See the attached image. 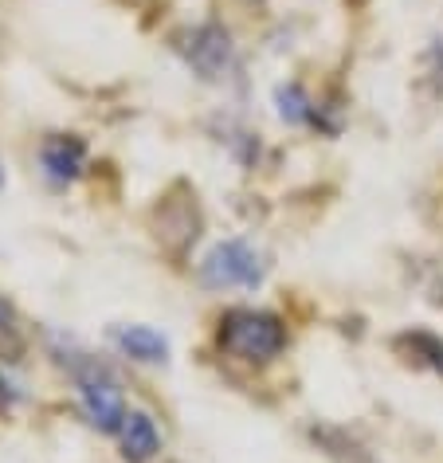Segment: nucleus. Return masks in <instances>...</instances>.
<instances>
[{"mask_svg":"<svg viewBox=\"0 0 443 463\" xmlns=\"http://www.w3.org/2000/svg\"><path fill=\"white\" fill-rule=\"evenodd\" d=\"M181 55L189 60V67L208 83H220L228 79V71L236 67V48H231V36L220 24H201L193 28L189 36L181 40Z\"/></svg>","mask_w":443,"mask_h":463,"instance_id":"4","label":"nucleus"},{"mask_svg":"<svg viewBox=\"0 0 443 463\" xmlns=\"http://www.w3.org/2000/svg\"><path fill=\"white\" fill-rule=\"evenodd\" d=\"M71 377H75V389H79V404H83L87 420L102 428V432H118L126 412V401H122V389L118 381L110 377L107 365H99L95 357H75L71 362Z\"/></svg>","mask_w":443,"mask_h":463,"instance_id":"2","label":"nucleus"},{"mask_svg":"<svg viewBox=\"0 0 443 463\" xmlns=\"http://www.w3.org/2000/svg\"><path fill=\"white\" fill-rule=\"evenodd\" d=\"M201 279L204 287H216V291H224V287H259L263 260L248 240H224L204 256Z\"/></svg>","mask_w":443,"mask_h":463,"instance_id":"3","label":"nucleus"},{"mask_svg":"<svg viewBox=\"0 0 443 463\" xmlns=\"http://www.w3.org/2000/svg\"><path fill=\"white\" fill-rule=\"evenodd\" d=\"M114 345H118L126 357L146 362V365H157V362H165V357H169L165 334H157L149 326H118V330H114Z\"/></svg>","mask_w":443,"mask_h":463,"instance_id":"7","label":"nucleus"},{"mask_svg":"<svg viewBox=\"0 0 443 463\" xmlns=\"http://www.w3.org/2000/svg\"><path fill=\"white\" fill-rule=\"evenodd\" d=\"M16 404V392H13V385H8L5 377H0V412H8Z\"/></svg>","mask_w":443,"mask_h":463,"instance_id":"10","label":"nucleus"},{"mask_svg":"<svg viewBox=\"0 0 443 463\" xmlns=\"http://www.w3.org/2000/svg\"><path fill=\"white\" fill-rule=\"evenodd\" d=\"M278 114H283V122L290 126H302V122H314V102L302 95V87H278Z\"/></svg>","mask_w":443,"mask_h":463,"instance_id":"9","label":"nucleus"},{"mask_svg":"<svg viewBox=\"0 0 443 463\" xmlns=\"http://www.w3.org/2000/svg\"><path fill=\"white\" fill-rule=\"evenodd\" d=\"M0 184H5V173H0Z\"/></svg>","mask_w":443,"mask_h":463,"instance_id":"11","label":"nucleus"},{"mask_svg":"<svg viewBox=\"0 0 443 463\" xmlns=\"http://www.w3.org/2000/svg\"><path fill=\"white\" fill-rule=\"evenodd\" d=\"M220 350L240 362H271L287 350V326L271 310H228L220 318Z\"/></svg>","mask_w":443,"mask_h":463,"instance_id":"1","label":"nucleus"},{"mask_svg":"<svg viewBox=\"0 0 443 463\" xmlns=\"http://www.w3.org/2000/svg\"><path fill=\"white\" fill-rule=\"evenodd\" d=\"M40 161H43V173H48V181L67 184V181H75L79 173H83L87 146L79 142L75 134H55V137H48V142H43Z\"/></svg>","mask_w":443,"mask_h":463,"instance_id":"5","label":"nucleus"},{"mask_svg":"<svg viewBox=\"0 0 443 463\" xmlns=\"http://www.w3.org/2000/svg\"><path fill=\"white\" fill-rule=\"evenodd\" d=\"M401 345H408V354H412L416 362H424L428 369H436L443 377V338H436V334H428V330H416V334H404Z\"/></svg>","mask_w":443,"mask_h":463,"instance_id":"8","label":"nucleus"},{"mask_svg":"<svg viewBox=\"0 0 443 463\" xmlns=\"http://www.w3.org/2000/svg\"><path fill=\"white\" fill-rule=\"evenodd\" d=\"M118 436H122L126 463H149L161 451V432H157V424L149 420L146 412H130V416H126L122 428H118Z\"/></svg>","mask_w":443,"mask_h":463,"instance_id":"6","label":"nucleus"}]
</instances>
